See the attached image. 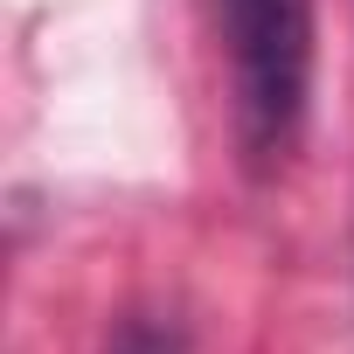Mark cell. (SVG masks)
<instances>
[{"label": "cell", "instance_id": "1", "mask_svg": "<svg viewBox=\"0 0 354 354\" xmlns=\"http://www.w3.org/2000/svg\"><path fill=\"white\" fill-rule=\"evenodd\" d=\"M230 104L250 167H278L306 125L313 91V0H223Z\"/></svg>", "mask_w": 354, "mask_h": 354}, {"label": "cell", "instance_id": "2", "mask_svg": "<svg viewBox=\"0 0 354 354\" xmlns=\"http://www.w3.org/2000/svg\"><path fill=\"white\" fill-rule=\"evenodd\" d=\"M111 354H181V333L160 326V319H125V333H118Z\"/></svg>", "mask_w": 354, "mask_h": 354}]
</instances>
